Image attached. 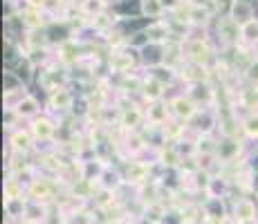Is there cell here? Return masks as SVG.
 <instances>
[{"mask_svg":"<svg viewBox=\"0 0 258 224\" xmlns=\"http://www.w3.org/2000/svg\"><path fill=\"white\" fill-rule=\"evenodd\" d=\"M231 21H234L238 27L254 21V7H251L249 0H234L231 3Z\"/></svg>","mask_w":258,"mask_h":224,"instance_id":"obj_1","label":"cell"},{"mask_svg":"<svg viewBox=\"0 0 258 224\" xmlns=\"http://www.w3.org/2000/svg\"><path fill=\"white\" fill-rule=\"evenodd\" d=\"M256 217V204L249 197H240L234 206V220L238 224H247Z\"/></svg>","mask_w":258,"mask_h":224,"instance_id":"obj_2","label":"cell"},{"mask_svg":"<svg viewBox=\"0 0 258 224\" xmlns=\"http://www.w3.org/2000/svg\"><path fill=\"white\" fill-rule=\"evenodd\" d=\"M171 106H173V112H175L180 119H193L198 114V108H196V103H193L191 97H186V99L177 97Z\"/></svg>","mask_w":258,"mask_h":224,"instance_id":"obj_3","label":"cell"},{"mask_svg":"<svg viewBox=\"0 0 258 224\" xmlns=\"http://www.w3.org/2000/svg\"><path fill=\"white\" fill-rule=\"evenodd\" d=\"M162 90H164V83H162L160 79H155L153 74L148 79H144L142 92H144V97H146L148 101H157V99H162Z\"/></svg>","mask_w":258,"mask_h":224,"instance_id":"obj_4","label":"cell"},{"mask_svg":"<svg viewBox=\"0 0 258 224\" xmlns=\"http://www.w3.org/2000/svg\"><path fill=\"white\" fill-rule=\"evenodd\" d=\"M32 132L36 139H41V141H47V139L54 137V132H56V126H54L52 121H47V119H36L32 126Z\"/></svg>","mask_w":258,"mask_h":224,"instance_id":"obj_5","label":"cell"},{"mask_svg":"<svg viewBox=\"0 0 258 224\" xmlns=\"http://www.w3.org/2000/svg\"><path fill=\"white\" fill-rule=\"evenodd\" d=\"M29 195L34 197V202L47 200V197L52 195V191H49V184L45 182V179H32V184H29Z\"/></svg>","mask_w":258,"mask_h":224,"instance_id":"obj_6","label":"cell"},{"mask_svg":"<svg viewBox=\"0 0 258 224\" xmlns=\"http://www.w3.org/2000/svg\"><path fill=\"white\" fill-rule=\"evenodd\" d=\"M25 200L23 197H7L5 200V211H7L9 217H18V215H25Z\"/></svg>","mask_w":258,"mask_h":224,"instance_id":"obj_7","label":"cell"},{"mask_svg":"<svg viewBox=\"0 0 258 224\" xmlns=\"http://www.w3.org/2000/svg\"><path fill=\"white\" fill-rule=\"evenodd\" d=\"M110 67L115 72H128L133 67V56H126L123 52H115L110 56Z\"/></svg>","mask_w":258,"mask_h":224,"instance_id":"obj_8","label":"cell"},{"mask_svg":"<svg viewBox=\"0 0 258 224\" xmlns=\"http://www.w3.org/2000/svg\"><path fill=\"white\" fill-rule=\"evenodd\" d=\"M38 110V103H36V99L34 97H25L21 99V103H18V108H16V114L18 117H32V114H36Z\"/></svg>","mask_w":258,"mask_h":224,"instance_id":"obj_9","label":"cell"},{"mask_svg":"<svg viewBox=\"0 0 258 224\" xmlns=\"http://www.w3.org/2000/svg\"><path fill=\"white\" fill-rule=\"evenodd\" d=\"M140 121H142V112L137 110V108L131 106L121 112V126L123 128H135V126H140Z\"/></svg>","mask_w":258,"mask_h":224,"instance_id":"obj_10","label":"cell"},{"mask_svg":"<svg viewBox=\"0 0 258 224\" xmlns=\"http://www.w3.org/2000/svg\"><path fill=\"white\" fill-rule=\"evenodd\" d=\"M148 121H151V126H162V123H166V108L162 106V103H155L153 108H148Z\"/></svg>","mask_w":258,"mask_h":224,"instance_id":"obj_11","label":"cell"},{"mask_svg":"<svg viewBox=\"0 0 258 224\" xmlns=\"http://www.w3.org/2000/svg\"><path fill=\"white\" fill-rule=\"evenodd\" d=\"M164 215H166V211H164V206H162V204H148L146 206V222H151V224H157V222H162L164 220Z\"/></svg>","mask_w":258,"mask_h":224,"instance_id":"obj_12","label":"cell"},{"mask_svg":"<svg viewBox=\"0 0 258 224\" xmlns=\"http://www.w3.org/2000/svg\"><path fill=\"white\" fill-rule=\"evenodd\" d=\"M162 12H164V7H162L160 0H142V16L157 18Z\"/></svg>","mask_w":258,"mask_h":224,"instance_id":"obj_13","label":"cell"},{"mask_svg":"<svg viewBox=\"0 0 258 224\" xmlns=\"http://www.w3.org/2000/svg\"><path fill=\"white\" fill-rule=\"evenodd\" d=\"M216 151H218V155H220V159H225V162H231V159L238 155V143L231 141V139H227V141L220 143Z\"/></svg>","mask_w":258,"mask_h":224,"instance_id":"obj_14","label":"cell"},{"mask_svg":"<svg viewBox=\"0 0 258 224\" xmlns=\"http://www.w3.org/2000/svg\"><path fill=\"white\" fill-rule=\"evenodd\" d=\"M72 103V97L63 88H56L52 92V108H68Z\"/></svg>","mask_w":258,"mask_h":224,"instance_id":"obj_15","label":"cell"},{"mask_svg":"<svg viewBox=\"0 0 258 224\" xmlns=\"http://www.w3.org/2000/svg\"><path fill=\"white\" fill-rule=\"evenodd\" d=\"M146 173H148V168L144 166V164H131L126 177H128V182H144V179H146Z\"/></svg>","mask_w":258,"mask_h":224,"instance_id":"obj_16","label":"cell"},{"mask_svg":"<svg viewBox=\"0 0 258 224\" xmlns=\"http://www.w3.org/2000/svg\"><path fill=\"white\" fill-rule=\"evenodd\" d=\"M81 9L86 14H92V16L97 18V16H101V12L106 9V3H103V0H83Z\"/></svg>","mask_w":258,"mask_h":224,"instance_id":"obj_17","label":"cell"},{"mask_svg":"<svg viewBox=\"0 0 258 224\" xmlns=\"http://www.w3.org/2000/svg\"><path fill=\"white\" fill-rule=\"evenodd\" d=\"M240 36L245 38V41H249V43L258 41V21H256V18L251 23L242 25V27H240Z\"/></svg>","mask_w":258,"mask_h":224,"instance_id":"obj_18","label":"cell"},{"mask_svg":"<svg viewBox=\"0 0 258 224\" xmlns=\"http://www.w3.org/2000/svg\"><path fill=\"white\" fill-rule=\"evenodd\" d=\"M29 134L27 132H23V130H18V132H14L12 134V146H14V151H27L29 148Z\"/></svg>","mask_w":258,"mask_h":224,"instance_id":"obj_19","label":"cell"},{"mask_svg":"<svg viewBox=\"0 0 258 224\" xmlns=\"http://www.w3.org/2000/svg\"><path fill=\"white\" fill-rule=\"evenodd\" d=\"M242 130L249 134V137H258V114H251V117L247 119L245 126H242Z\"/></svg>","mask_w":258,"mask_h":224,"instance_id":"obj_20","label":"cell"},{"mask_svg":"<svg viewBox=\"0 0 258 224\" xmlns=\"http://www.w3.org/2000/svg\"><path fill=\"white\" fill-rule=\"evenodd\" d=\"M160 3L164 9H168V12H175V9L182 7V0H160Z\"/></svg>","mask_w":258,"mask_h":224,"instance_id":"obj_21","label":"cell"},{"mask_svg":"<svg viewBox=\"0 0 258 224\" xmlns=\"http://www.w3.org/2000/svg\"><path fill=\"white\" fill-rule=\"evenodd\" d=\"M188 5H191L193 9H209L213 5V0H188Z\"/></svg>","mask_w":258,"mask_h":224,"instance_id":"obj_22","label":"cell"},{"mask_svg":"<svg viewBox=\"0 0 258 224\" xmlns=\"http://www.w3.org/2000/svg\"><path fill=\"white\" fill-rule=\"evenodd\" d=\"M247 72H249V79H251V81H256V83H258V58H256L254 63H251Z\"/></svg>","mask_w":258,"mask_h":224,"instance_id":"obj_23","label":"cell"},{"mask_svg":"<svg viewBox=\"0 0 258 224\" xmlns=\"http://www.w3.org/2000/svg\"><path fill=\"white\" fill-rule=\"evenodd\" d=\"M29 5H32V9H41L45 5V0H29Z\"/></svg>","mask_w":258,"mask_h":224,"instance_id":"obj_24","label":"cell"},{"mask_svg":"<svg viewBox=\"0 0 258 224\" xmlns=\"http://www.w3.org/2000/svg\"><path fill=\"white\" fill-rule=\"evenodd\" d=\"M106 5H110V3H121V0H103Z\"/></svg>","mask_w":258,"mask_h":224,"instance_id":"obj_25","label":"cell"}]
</instances>
